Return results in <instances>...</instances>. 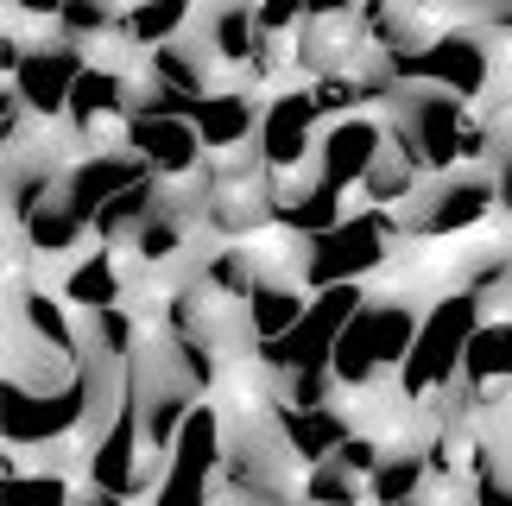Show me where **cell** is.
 Segmentation results:
<instances>
[{
  "instance_id": "1",
  "label": "cell",
  "mask_w": 512,
  "mask_h": 506,
  "mask_svg": "<svg viewBox=\"0 0 512 506\" xmlns=\"http://www.w3.org/2000/svg\"><path fill=\"white\" fill-rule=\"evenodd\" d=\"M481 323H487L481 298H468V291H443L418 317V342H411V355L399 367V386L411 405H437L443 393L462 386V361H468V342H475Z\"/></svg>"
},
{
  "instance_id": "2",
  "label": "cell",
  "mask_w": 512,
  "mask_h": 506,
  "mask_svg": "<svg viewBox=\"0 0 512 506\" xmlns=\"http://www.w3.org/2000/svg\"><path fill=\"white\" fill-rule=\"evenodd\" d=\"M418 317H424V310L373 298V291H367V304L354 310V323L342 329V342H336V361H329V374H336L342 393H367V386L399 380L411 342H418Z\"/></svg>"
},
{
  "instance_id": "3",
  "label": "cell",
  "mask_w": 512,
  "mask_h": 506,
  "mask_svg": "<svg viewBox=\"0 0 512 506\" xmlns=\"http://www.w3.org/2000/svg\"><path fill=\"white\" fill-rule=\"evenodd\" d=\"M399 253V241L386 235V222L373 209H354L336 235L304 241V291H336V285H373L386 272V260Z\"/></svg>"
},
{
  "instance_id": "4",
  "label": "cell",
  "mask_w": 512,
  "mask_h": 506,
  "mask_svg": "<svg viewBox=\"0 0 512 506\" xmlns=\"http://www.w3.org/2000/svg\"><path fill=\"white\" fill-rule=\"evenodd\" d=\"M222 462H228V418H222L215 399H203L190 412L184 437L171 443L165 475H159V488H152L146 506H215V475H222Z\"/></svg>"
},
{
  "instance_id": "5",
  "label": "cell",
  "mask_w": 512,
  "mask_h": 506,
  "mask_svg": "<svg viewBox=\"0 0 512 506\" xmlns=\"http://www.w3.org/2000/svg\"><path fill=\"white\" fill-rule=\"evenodd\" d=\"M317 140H323V108L310 83L272 89L260 108V140H253V159L266 165V178H310L317 171Z\"/></svg>"
},
{
  "instance_id": "6",
  "label": "cell",
  "mask_w": 512,
  "mask_h": 506,
  "mask_svg": "<svg viewBox=\"0 0 512 506\" xmlns=\"http://www.w3.org/2000/svg\"><path fill=\"white\" fill-rule=\"evenodd\" d=\"M367 304V285H336V291H317L304 310V323L291 329V336L279 342H266L260 348V361L272 367V374H323L329 361H336V342H342V329L354 323V310Z\"/></svg>"
},
{
  "instance_id": "7",
  "label": "cell",
  "mask_w": 512,
  "mask_h": 506,
  "mask_svg": "<svg viewBox=\"0 0 512 506\" xmlns=\"http://www.w3.org/2000/svg\"><path fill=\"white\" fill-rule=\"evenodd\" d=\"M380 114H399V121L411 127L430 184L468 171L462 165V133H468V114H475L468 102H456V95H443V89H399V95H392V108H380Z\"/></svg>"
},
{
  "instance_id": "8",
  "label": "cell",
  "mask_w": 512,
  "mask_h": 506,
  "mask_svg": "<svg viewBox=\"0 0 512 506\" xmlns=\"http://www.w3.org/2000/svg\"><path fill=\"white\" fill-rule=\"evenodd\" d=\"M83 70H89V51L51 38V45H38V51H19V64L7 70V89L32 108L38 127H64L70 95H76V83H83Z\"/></svg>"
},
{
  "instance_id": "9",
  "label": "cell",
  "mask_w": 512,
  "mask_h": 506,
  "mask_svg": "<svg viewBox=\"0 0 512 506\" xmlns=\"http://www.w3.org/2000/svg\"><path fill=\"white\" fill-rule=\"evenodd\" d=\"M500 222V184L494 171H456L424 190V241H468Z\"/></svg>"
},
{
  "instance_id": "10",
  "label": "cell",
  "mask_w": 512,
  "mask_h": 506,
  "mask_svg": "<svg viewBox=\"0 0 512 506\" xmlns=\"http://www.w3.org/2000/svg\"><path fill=\"white\" fill-rule=\"evenodd\" d=\"M127 152H133V159H140L159 184H196V178L209 171V146L196 140V127L177 121V114H140V108H133Z\"/></svg>"
},
{
  "instance_id": "11",
  "label": "cell",
  "mask_w": 512,
  "mask_h": 506,
  "mask_svg": "<svg viewBox=\"0 0 512 506\" xmlns=\"http://www.w3.org/2000/svg\"><path fill=\"white\" fill-rule=\"evenodd\" d=\"M386 159V114H348V121H329L317 140V178L329 190H354L367 184V171Z\"/></svg>"
},
{
  "instance_id": "12",
  "label": "cell",
  "mask_w": 512,
  "mask_h": 506,
  "mask_svg": "<svg viewBox=\"0 0 512 506\" xmlns=\"http://www.w3.org/2000/svg\"><path fill=\"white\" fill-rule=\"evenodd\" d=\"M260 108H266L260 89L222 83L190 108V127H196V140L209 146V159H234V152H253V140H260Z\"/></svg>"
},
{
  "instance_id": "13",
  "label": "cell",
  "mask_w": 512,
  "mask_h": 506,
  "mask_svg": "<svg viewBox=\"0 0 512 506\" xmlns=\"http://www.w3.org/2000/svg\"><path fill=\"white\" fill-rule=\"evenodd\" d=\"M354 216V203L342 190H329L317 171L310 178H272V228L298 241H317V235H336V228Z\"/></svg>"
},
{
  "instance_id": "14",
  "label": "cell",
  "mask_w": 512,
  "mask_h": 506,
  "mask_svg": "<svg viewBox=\"0 0 512 506\" xmlns=\"http://www.w3.org/2000/svg\"><path fill=\"white\" fill-rule=\"evenodd\" d=\"M140 178H146V165L133 159V152H76L70 178H64V203L95 228V216H102L127 184H140Z\"/></svg>"
},
{
  "instance_id": "15",
  "label": "cell",
  "mask_w": 512,
  "mask_h": 506,
  "mask_svg": "<svg viewBox=\"0 0 512 506\" xmlns=\"http://www.w3.org/2000/svg\"><path fill=\"white\" fill-rule=\"evenodd\" d=\"M272 424H279V437H285V450L298 456V469H317V462H336V450L354 437V418L342 412V405H272Z\"/></svg>"
},
{
  "instance_id": "16",
  "label": "cell",
  "mask_w": 512,
  "mask_h": 506,
  "mask_svg": "<svg viewBox=\"0 0 512 506\" xmlns=\"http://www.w3.org/2000/svg\"><path fill=\"white\" fill-rule=\"evenodd\" d=\"M196 38H203V51L215 57L222 83H241L247 64H253V51H260L253 7H209V13H196Z\"/></svg>"
},
{
  "instance_id": "17",
  "label": "cell",
  "mask_w": 512,
  "mask_h": 506,
  "mask_svg": "<svg viewBox=\"0 0 512 506\" xmlns=\"http://www.w3.org/2000/svg\"><path fill=\"white\" fill-rule=\"evenodd\" d=\"M241 310H247L253 336H260V348H266V342H279V336H291V329L304 323L310 291H304L298 279H260V285H253V298H247Z\"/></svg>"
},
{
  "instance_id": "18",
  "label": "cell",
  "mask_w": 512,
  "mask_h": 506,
  "mask_svg": "<svg viewBox=\"0 0 512 506\" xmlns=\"http://www.w3.org/2000/svg\"><path fill=\"white\" fill-rule=\"evenodd\" d=\"M196 279H203L215 298L247 304V298H253V285H260V260H253V247H247V241H215V247L196 253Z\"/></svg>"
},
{
  "instance_id": "19",
  "label": "cell",
  "mask_w": 512,
  "mask_h": 506,
  "mask_svg": "<svg viewBox=\"0 0 512 506\" xmlns=\"http://www.w3.org/2000/svg\"><path fill=\"white\" fill-rule=\"evenodd\" d=\"M500 380H512V323L487 317L475 329V342H468V361H462V399H475Z\"/></svg>"
},
{
  "instance_id": "20",
  "label": "cell",
  "mask_w": 512,
  "mask_h": 506,
  "mask_svg": "<svg viewBox=\"0 0 512 506\" xmlns=\"http://www.w3.org/2000/svg\"><path fill=\"white\" fill-rule=\"evenodd\" d=\"M190 26H196V13L190 7H171V0H152V7H121V38L140 57L177 45V38H190Z\"/></svg>"
},
{
  "instance_id": "21",
  "label": "cell",
  "mask_w": 512,
  "mask_h": 506,
  "mask_svg": "<svg viewBox=\"0 0 512 506\" xmlns=\"http://www.w3.org/2000/svg\"><path fill=\"white\" fill-rule=\"evenodd\" d=\"M89 494L83 475H45V469H13L7 475V506H76Z\"/></svg>"
},
{
  "instance_id": "22",
  "label": "cell",
  "mask_w": 512,
  "mask_h": 506,
  "mask_svg": "<svg viewBox=\"0 0 512 506\" xmlns=\"http://www.w3.org/2000/svg\"><path fill=\"white\" fill-rule=\"evenodd\" d=\"M298 500L304 506H367V481L342 469V462H317V469H304Z\"/></svg>"
},
{
  "instance_id": "23",
  "label": "cell",
  "mask_w": 512,
  "mask_h": 506,
  "mask_svg": "<svg viewBox=\"0 0 512 506\" xmlns=\"http://www.w3.org/2000/svg\"><path fill=\"white\" fill-rule=\"evenodd\" d=\"M475 506H512V475H481L475 481Z\"/></svg>"
},
{
  "instance_id": "24",
  "label": "cell",
  "mask_w": 512,
  "mask_h": 506,
  "mask_svg": "<svg viewBox=\"0 0 512 506\" xmlns=\"http://www.w3.org/2000/svg\"><path fill=\"white\" fill-rule=\"evenodd\" d=\"M494 184H500V222L512 228V152H500V165H494Z\"/></svg>"
},
{
  "instance_id": "25",
  "label": "cell",
  "mask_w": 512,
  "mask_h": 506,
  "mask_svg": "<svg viewBox=\"0 0 512 506\" xmlns=\"http://www.w3.org/2000/svg\"><path fill=\"white\" fill-rule=\"evenodd\" d=\"M76 506H140V500H121V494H95V488H89V494L76 500Z\"/></svg>"
},
{
  "instance_id": "26",
  "label": "cell",
  "mask_w": 512,
  "mask_h": 506,
  "mask_svg": "<svg viewBox=\"0 0 512 506\" xmlns=\"http://www.w3.org/2000/svg\"><path fill=\"white\" fill-rule=\"evenodd\" d=\"M367 506H392V500H367Z\"/></svg>"
}]
</instances>
